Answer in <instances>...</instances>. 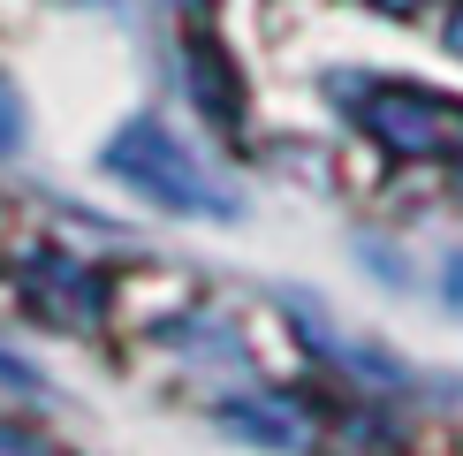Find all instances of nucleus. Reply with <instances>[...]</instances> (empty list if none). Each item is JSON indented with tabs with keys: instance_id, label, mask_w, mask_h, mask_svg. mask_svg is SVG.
Masks as SVG:
<instances>
[{
	"instance_id": "nucleus-3",
	"label": "nucleus",
	"mask_w": 463,
	"mask_h": 456,
	"mask_svg": "<svg viewBox=\"0 0 463 456\" xmlns=\"http://www.w3.org/2000/svg\"><path fill=\"white\" fill-rule=\"evenodd\" d=\"M15 138H24V100H15L8 76H0V152H15Z\"/></svg>"
},
{
	"instance_id": "nucleus-2",
	"label": "nucleus",
	"mask_w": 463,
	"mask_h": 456,
	"mask_svg": "<svg viewBox=\"0 0 463 456\" xmlns=\"http://www.w3.org/2000/svg\"><path fill=\"white\" fill-rule=\"evenodd\" d=\"M24 297H31L46 319L76 328V319H91V312L107 304V281H99V274H84V266H69V259H38L31 274H24Z\"/></svg>"
},
{
	"instance_id": "nucleus-4",
	"label": "nucleus",
	"mask_w": 463,
	"mask_h": 456,
	"mask_svg": "<svg viewBox=\"0 0 463 456\" xmlns=\"http://www.w3.org/2000/svg\"><path fill=\"white\" fill-rule=\"evenodd\" d=\"M31 380H38L31 366H15V357H8V350H0V388H31Z\"/></svg>"
},
{
	"instance_id": "nucleus-1",
	"label": "nucleus",
	"mask_w": 463,
	"mask_h": 456,
	"mask_svg": "<svg viewBox=\"0 0 463 456\" xmlns=\"http://www.w3.org/2000/svg\"><path fill=\"white\" fill-rule=\"evenodd\" d=\"M107 167H114V176H129V183H145L160 205H183V214H205V205H213V214H228L221 183L205 176V167L190 160V152H183L175 138H167L160 122H137V129H122V145L107 152Z\"/></svg>"
},
{
	"instance_id": "nucleus-5",
	"label": "nucleus",
	"mask_w": 463,
	"mask_h": 456,
	"mask_svg": "<svg viewBox=\"0 0 463 456\" xmlns=\"http://www.w3.org/2000/svg\"><path fill=\"white\" fill-rule=\"evenodd\" d=\"M0 456H38V449H24V442H15V433H0Z\"/></svg>"
}]
</instances>
